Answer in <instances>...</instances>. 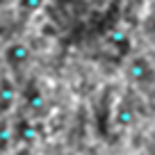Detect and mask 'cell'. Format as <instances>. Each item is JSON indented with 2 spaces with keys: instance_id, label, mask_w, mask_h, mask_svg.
Instances as JSON below:
<instances>
[{
  "instance_id": "cell-1",
  "label": "cell",
  "mask_w": 155,
  "mask_h": 155,
  "mask_svg": "<svg viewBox=\"0 0 155 155\" xmlns=\"http://www.w3.org/2000/svg\"><path fill=\"white\" fill-rule=\"evenodd\" d=\"M123 73L137 87H146V84H150L155 80V68L150 64L148 55H132L126 62V66H123Z\"/></svg>"
},
{
  "instance_id": "cell-2",
  "label": "cell",
  "mask_w": 155,
  "mask_h": 155,
  "mask_svg": "<svg viewBox=\"0 0 155 155\" xmlns=\"http://www.w3.org/2000/svg\"><path fill=\"white\" fill-rule=\"evenodd\" d=\"M2 64H5L9 71H23L25 66H28L30 57H32V50H30V46L25 44V41H18V39H14V41H9V44L2 48Z\"/></svg>"
},
{
  "instance_id": "cell-3",
  "label": "cell",
  "mask_w": 155,
  "mask_h": 155,
  "mask_svg": "<svg viewBox=\"0 0 155 155\" xmlns=\"http://www.w3.org/2000/svg\"><path fill=\"white\" fill-rule=\"evenodd\" d=\"M14 103H16V84L7 75H0V114H7L14 107Z\"/></svg>"
},
{
  "instance_id": "cell-4",
  "label": "cell",
  "mask_w": 155,
  "mask_h": 155,
  "mask_svg": "<svg viewBox=\"0 0 155 155\" xmlns=\"http://www.w3.org/2000/svg\"><path fill=\"white\" fill-rule=\"evenodd\" d=\"M23 103H25V107H28V110H32V112L44 110L46 96H44V91H41V87H39L37 82H30L28 87H25V91H23Z\"/></svg>"
},
{
  "instance_id": "cell-5",
  "label": "cell",
  "mask_w": 155,
  "mask_h": 155,
  "mask_svg": "<svg viewBox=\"0 0 155 155\" xmlns=\"http://www.w3.org/2000/svg\"><path fill=\"white\" fill-rule=\"evenodd\" d=\"M135 121H137L135 107H132L128 101H121L119 105H116V110H114V126L130 128V126H135Z\"/></svg>"
},
{
  "instance_id": "cell-6",
  "label": "cell",
  "mask_w": 155,
  "mask_h": 155,
  "mask_svg": "<svg viewBox=\"0 0 155 155\" xmlns=\"http://www.w3.org/2000/svg\"><path fill=\"white\" fill-rule=\"evenodd\" d=\"M16 137H18L23 144H32V141L37 139V130H34V126L28 119H21V121L16 123Z\"/></svg>"
},
{
  "instance_id": "cell-7",
  "label": "cell",
  "mask_w": 155,
  "mask_h": 155,
  "mask_svg": "<svg viewBox=\"0 0 155 155\" xmlns=\"http://www.w3.org/2000/svg\"><path fill=\"white\" fill-rule=\"evenodd\" d=\"M46 0H18L16 2V9H18V14L23 16V18H30L32 14H37L41 7H44Z\"/></svg>"
},
{
  "instance_id": "cell-8",
  "label": "cell",
  "mask_w": 155,
  "mask_h": 155,
  "mask_svg": "<svg viewBox=\"0 0 155 155\" xmlns=\"http://www.w3.org/2000/svg\"><path fill=\"white\" fill-rule=\"evenodd\" d=\"M141 32L155 44V7H150V12L144 16V21H141Z\"/></svg>"
},
{
  "instance_id": "cell-9",
  "label": "cell",
  "mask_w": 155,
  "mask_h": 155,
  "mask_svg": "<svg viewBox=\"0 0 155 155\" xmlns=\"http://www.w3.org/2000/svg\"><path fill=\"white\" fill-rule=\"evenodd\" d=\"M148 59H150V64H153V68H155V46L150 48V53H148Z\"/></svg>"
},
{
  "instance_id": "cell-10",
  "label": "cell",
  "mask_w": 155,
  "mask_h": 155,
  "mask_svg": "<svg viewBox=\"0 0 155 155\" xmlns=\"http://www.w3.org/2000/svg\"><path fill=\"white\" fill-rule=\"evenodd\" d=\"M148 155H155V146H153V148H150V153Z\"/></svg>"
}]
</instances>
